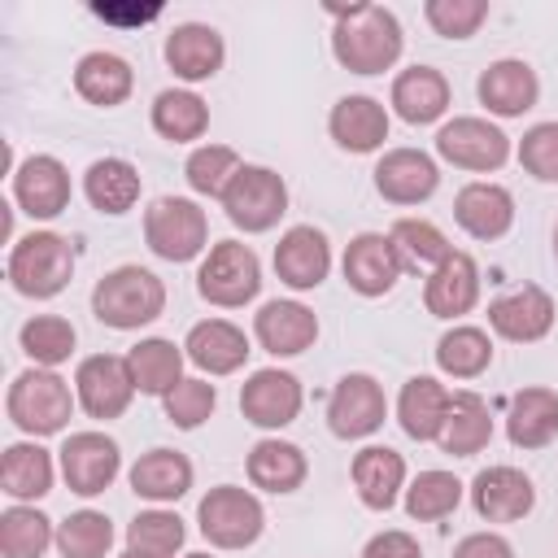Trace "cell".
<instances>
[{"label":"cell","instance_id":"6da1fadb","mask_svg":"<svg viewBox=\"0 0 558 558\" xmlns=\"http://www.w3.org/2000/svg\"><path fill=\"white\" fill-rule=\"evenodd\" d=\"M327 13L336 17L331 26V52L344 70L353 74H384L397 65L401 48H405V35H401V22L392 9L384 4H327Z\"/></svg>","mask_w":558,"mask_h":558},{"label":"cell","instance_id":"7a4b0ae2","mask_svg":"<svg viewBox=\"0 0 558 558\" xmlns=\"http://www.w3.org/2000/svg\"><path fill=\"white\" fill-rule=\"evenodd\" d=\"M92 310L113 331H135L166 310V283L144 266H118L92 288Z\"/></svg>","mask_w":558,"mask_h":558},{"label":"cell","instance_id":"3957f363","mask_svg":"<svg viewBox=\"0 0 558 558\" xmlns=\"http://www.w3.org/2000/svg\"><path fill=\"white\" fill-rule=\"evenodd\" d=\"M74 275V248L65 235L57 231H31L22 240H13L9 248V283L22 296L48 301L57 296Z\"/></svg>","mask_w":558,"mask_h":558},{"label":"cell","instance_id":"277c9868","mask_svg":"<svg viewBox=\"0 0 558 558\" xmlns=\"http://www.w3.org/2000/svg\"><path fill=\"white\" fill-rule=\"evenodd\" d=\"M9 418L13 427H22L26 436H52L70 423V410H74V397H70V384L48 371V366H31L22 371L13 384H9Z\"/></svg>","mask_w":558,"mask_h":558},{"label":"cell","instance_id":"5b68a950","mask_svg":"<svg viewBox=\"0 0 558 558\" xmlns=\"http://www.w3.org/2000/svg\"><path fill=\"white\" fill-rule=\"evenodd\" d=\"M196 523H201V536L218 549H248L262 527H266V510L262 501L248 493V488H235V484H218L201 497L196 506Z\"/></svg>","mask_w":558,"mask_h":558},{"label":"cell","instance_id":"8992f818","mask_svg":"<svg viewBox=\"0 0 558 558\" xmlns=\"http://www.w3.org/2000/svg\"><path fill=\"white\" fill-rule=\"evenodd\" d=\"M144 240L161 262H192L209 240V218L187 196H157L144 214Z\"/></svg>","mask_w":558,"mask_h":558},{"label":"cell","instance_id":"52a82bcc","mask_svg":"<svg viewBox=\"0 0 558 558\" xmlns=\"http://www.w3.org/2000/svg\"><path fill=\"white\" fill-rule=\"evenodd\" d=\"M196 288L209 305H222V310H240L257 296L262 288V262L248 244L240 240H218L209 248V257L201 262L196 270Z\"/></svg>","mask_w":558,"mask_h":558},{"label":"cell","instance_id":"ba28073f","mask_svg":"<svg viewBox=\"0 0 558 558\" xmlns=\"http://www.w3.org/2000/svg\"><path fill=\"white\" fill-rule=\"evenodd\" d=\"M218 201L240 231L257 235V231H270L288 214V183L270 166H240Z\"/></svg>","mask_w":558,"mask_h":558},{"label":"cell","instance_id":"9c48e42d","mask_svg":"<svg viewBox=\"0 0 558 558\" xmlns=\"http://www.w3.org/2000/svg\"><path fill=\"white\" fill-rule=\"evenodd\" d=\"M388 418V397L379 388L375 375H344L336 388H331V401H327V427L340 436V440H362L371 432H379Z\"/></svg>","mask_w":558,"mask_h":558},{"label":"cell","instance_id":"30bf717a","mask_svg":"<svg viewBox=\"0 0 558 558\" xmlns=\"http://www.w3.org/2000/svg\"><path fill=\"white\" fill-rule=\"evenodd\" d=\"M436 153L458 170H497L510 157V135L488 118H453L436 131Z\"/></svg>","mask_w":558,"mask_h":558},{"label":"cell","instance_id":"8fae6325","mask_svg":"<svg viewBox=\"0 0 558 558\" xmlns=\"http://www.w3.org/2000/svg\"><path fill=\"white\" fill-rule=\"evenodd\" d=\"M122 471V453L118 440H109L105 432H74L61 445V475L70 484V493L78 497H96L105 493Z\"/></svg>","mask_w":558,"mask_h":558},{"label":"cell","instance_id":"7c38bea8","mask_svg":"<svg viewBox=\"0 0 558 558\" xmlns=\"http://www.w3.org/2000/svg\"><path fill=\"white\" fill-rule=\"evenodd\" d=\"M74 392L92 418H118L135 397V379L126 371V357H118V353L83 357L74 371Z\"/></svg>","mask_w":558,"mask_h":558},{"label":"cell","instance_id":"4fadbf2b","mask_svg":"<svg viewBox=\"0 0 558 558\" xmlns=\"http://www.w3.org/2000/svg\"><path fill=\"white\" fill-rule=\"evenodd\" d=\"M488 327L510 344H532L554 327V296L541 283H523L497 301H488Z\"/></svg>","mask_w":558,"mask_h":558},{"label":"cell","instance_id":"5bb4252c","mask_svg":"<svg viewBox=\"0 0 558 558\" xmlns=\"http://www.w3.org/2000/svg\"><path fill=\"white\" fill-rule=\"evenodd\" d=\"M301 401H305L301 379L292 371H279V366L253 371L248 384L240 388V410L257 427H288L301 414Z\"/></svg>","mask_w":558,"mask_h":558},{"label":"cell","instance_id":"9a60e30c","mask_svg":"<svg viewBox=\"0 0 558 558\" xmlns=\"http://www.w3.org/2000/svg\"><path fill=\"white\" fill-rule=\"evenodd\" d=\"M401 253L392 244V235H379V231H362L349 240L344 248V283L362 296H384L392 292V283L401 279Z\"/></svg>","mask_w":558,"mask_h":558},{"label":"cell","instance_id":"2e32d148","mask_svg":"<svg viewBox=\"0 0 558 558\" xmlns=\"http://www.w3.org/2000/svg\"><path fill=\"white\" fill-rule=\"evenodd\" d=\"M327 270H331V244H327V235L318 227L301 222V227H288L279 235V244H275V275L288 288L310 292V288H318L327 279Z\"/></svg>","mask_w":558,"mask_h":558},{"label":"cell","instance_id":"e0dca14e","mask_svg":"<svg viewBox=\"0 0 558 558\" xmlns=\"http://www.w3.org/2000/svg\"><path fill=\"white\" fill-rule=\"evenodd\" d=\"M471 506L488 523H514L536 506V488L519 466H484L471 480Z\"/></svg>","mask_w":558,"mask_h":558},{"label":"cell","instance_id":"ac0fdd59","mask_svg":"<svg viewBox=\"0 0 558 558\" xmlns=\"http://www.w3.org/2000/svg\"><path fill=\"white\" fill-rule=\"evenodd\" d=\"M440 187V170L423 148H392L375 166V192L392 205H418Z\"/></svg>","mask_w":558,"mask_h":558},{"label":"cell","instance_id":"d6986e66","mask_svg":"<svg viewBox=\"0 0 558 558\" xmlns=\"http://www.w3.org/2000/svg\"><path fill=\"white\" fill-rule=\"evenodd\" d=\"M253 336L275 357H296L318 340V318L301 301H266L253 314Z\"/></svg>","mask_w":558,"mask_h":558},{"label":"cell","instance_id":"ffe728a7","mask_svg":"<svg viewBox=\"0 0 558 558\" xmlns=\"http://www.w3.org/2000/svg\"><path fill=\"white\" fill-rule=\"evenodd\" d=\"M475 92H480V105L488 113H497V118H523L536 105V96H541V78H536V70L527 61L501 57V61H493L480 74Z\"/></svg>","mask_w":558,"mask_h":558},{"label":"cell","instance_id":"44dd1931","mask_svg":"<svg viewBox=\"0 0 558 558\" xmlns=\"http://www.w3.org/2000/svg\"><path fill=\"white\" fill-rule=\"evenodd\" d=\"M13 201L31 214V218H57L70 205V170L48 157L35 153L13 170Z\"/></svg>","mask_w":558,"mask_h":558},{"label":"cell","instance_id":"7402d4cb","mask_svg":"<svg viewBox=\"0 0 558 558\" xmlns=\"http://www.w3.org/2000/svg\"><path fill=\"white\" fill-rule=\"evenodd\" d=\"M480 301V266L471 253H449L423 283V305L436 318H462Z\"/></svg>","mask_w":558,"mask_h":558},{"label":"cell","instance_id":"603a6c76","mask_svg":"<svg viewBox=\"0 0 558 558\" xmlns=\"http://www.w3.org/2000/svg\"><path fill=\"white\" fill-rule=\"evenodd\" d=\"M453 218L475 240H501L514 227V196L501 183L475 179L453 196Z\"/></svg>","mask_w":558,"mask_h":558},{"label":"cell","instance_id":"cb8c5ba5","mask_svg":"<svg viewBox=\"0 0 558 558\" xmlns=\"http://www.w3.org/2000/svg\"><path fill=\"white\" fill-rule=\"evenodd\" d=\"M222 57H227L222 35L214 26H205V22H183V26H174L166 35V65L187 83L214 78L222 70Z\"/></svg>","mask_w":558,"mask_h":558},{"label":"cell","instance_id":"d4e9b609","mask_svg":"<svg viewBox=\"0 0 558 558\" xmlns=\"http://www.w3.org/2000/svg\"><path fill=\"white\" fill-rule=\"evenodd\" d=\"M327 131L344 153H375L388 140V109L375 96H340L331 105Z\"/></svg>","mask_w":558,"mask_h":558},{"label":"cell","instance_id":"484cf974","mask_svg":"<svg viewBox=\"0 0 558 558\" xmlns=\"http://www.w3.org/2000/svg\"><path fill=\"white\" fill-rule=\"evenodd\" d=\"M392 109L410 126H427L449 109V78L436 65H410L392 78Z\"/></svg>","mask_w":558,"mask_h":558},{"label":"cell","instance_id":"4316f807","mask_svg":"<svg viewBox=\"0 0 558 558\" xmlns=\"http://www.w3.org/2000/svg\"><path fill=\"white\" fill-rule=\"evenodd\" d=\"M183 349H187V362H196L201 371H209V375H231V371H240L244 362H248V336L235 327V323H227V318H205V323H196L192 331H187V340H183Z\"/></svg>","mask_w":558,"mask_h":558},{"label":"cell","instance_id":"83f0119b","mask_svg":"<svg viewBox=\"0 0 558 558\" xmlns=\"http://www.w3.org/2000/svg\"><path fill=\"white\" fill-rule=\"evenodd\" d=\"M449 401H453V392H449L440 379H432V375L405 379V388H401V397H397L401 432H405L410 440H440Z\"/></svg>","mask_w":558,"mask_h":558},{"label":"cell","instance_id":"f1b7e54d","mask_svg":"<svg viewBox=\"0 0 558 558\" xmlns=\"http://www.w3.org/2000/svg\"><path fill=\"white\" fill-rule=\"evenodd\" d=\"M506 436L514 449H545L558 436V392L554 388H523L510 397Z\"/></svg>","mask_w":558,"mask_h":558},{"label":"cell","instance_id":"f546056e","mask_svg":"<svg viewBox=\"0 0 558 558\" xmlns=\"http://www.w3.org/2000/svg\"><path fill=\"white\" fill-rule=\"evenodd\" d=\"M353 488H357L362 506L388 510L397 501V493L405 488V458L388 445H366L362 453H353Z\"/></svg>","mask_w":558,"mask_h":558},{"label":"cell","instance_id":"4dcf8cb0","mask_svg":"<svg viewBox=\"0 0 558 558\" xmlns=\"http://www.w3.org/2000/svg\"><path fill=\"white\" fill-rule=\"evenodd\" d=\"M305 475H310V462H305L301 445H292V440L270 436L248 449V480L262 493H296L305 484Z\"/></svg>","mask_w":558,"mask_h":558},{"label":"cell","instance_id":"1f68e13d","mask_svg":"<svg viewBox=\"0 0 558 558\" xmlns=\"http://www.w3.org/2000/svg\"><path fill=\"white\" fill-rule=\"evenodd\" d=\"M192 488V462L179 449H148L131 466V493L144 501H179Z\"/></svg>","mask_w":558,"mask_h":558},{"label":"cell","instance_id":"d6a6232c","mask_svg":"<svg viewBox=\"0 0 558 558\" xmlns=\"http://www.w3.org/2000/svg\"><path fill=\"white\" fill-rule=\"evenodd\" d=\"M131 87H135V70L118 52L100 48V52L78 57V65H74V92L83 100H92V105L113 109V105H122L131 96Z\"/></svg>","mask_w":558,"mask_h":558},{"label":"cell","instance_id":"836d02e7","mask_svg":"<svg viewBox=\"0 0 558 558\" xmlns=\"http://www.w3.org/2000/svg\"><path fill=\"white\" fill-rule=\"evenodd\" d=\"M183 349L174 340H161V336H148L140 340L131 353H126V371L135 379V392L144 397H166L179 379H183Z\"/></svg>","mask_w":558,"mask_h":558},{"label":"cell","instance_id":"e575fe53","mask_svg":"<svg viewBox=\"0 0 558 558\" xmlns=\"http://www.w3.org/2000/svg\"><path fill=\"white\" fill-rule=\"evenodd\" d=\"M493 440V418H488V401L475 392H453L445 427H440V449L453 458H471Z\"/></svg>","mask_w":558,"mask_h":558},{"label":"cell","instance_id":"d590c367","mask_svg":"<svg viewBox=\"0 0 558 558\" xmlns=\"http://www.w3.org/2000/svg\"><path fill=\"white\" fill-rule=\"evenodd\" d=\"M0 484L13 501H39L44 493H52V453L39 449L35 440H17L4 449L0 458Z\"/></svg>","mask_w":558,"mask_h":558},{"label":"cell","instance_id":"8d00e7d4","mask_svg":"<svg viewBox=\"0 0 558 558\" xmlns=\"http://www.w3.org/2000/svg\"><path fill=\"white\" fill-rule=\"evenodd\" d=\"M83 192H87L92 209L118 218V214H126L140 201V170L131 161H122V157H100V161L87 166Z\"/></svg>","mask_w":558,"mask_h":558},{"label":"cell","instance_id":"74e56055","mask_svg":"<svg viewBox=\"0 0 558 558\" xmlns=\"http://www.w3.org/2000/svg\"><path fill=\"white\" fill-rule=\"evenodd\" d=\"M209 126V105L187 92V87H166L157 100H153V131L166 135L170 144H192L201 140Z\"/></svg>","mask_w":558,"mask_h":558},{"label":"cell","instance_id":"f35d334b","mask_svg":"<svg viewBox=\"0 0 558 558\" xmlns=\"http://www.w3.org/2000/svg\"><path fill=\"white\" fill-rule=\"evenodd\" d=\"M57 541L52 519L39 514L35 506H9L0 514V554L4 558H44V549Z\"/></svg>","mask_w":558,"mask_h":558},{"label":"cell","instance_id":"ab89813d","mask_svg":"<svg viewBox=\"0 0 558 558\" xmlns=\"http://www.w3.org/2000/svg\"><path fill=\"white\" fill-rule=\"evenodd\" d=\"M493 362V340L480 327H449L436 344V366L453 379H475Z\"/></svg>","mask_w":558,"mask_h":558},{"label":"cell","instance_id":"60d3db41","mask_svg":"<svg viewBox=\"0 0 558 558\" xmlns=\"http://www.w3.org/2000/svg\"><path fill=\"white\" fill-rule=\"evenodd\" d=\"M388 235H392V244H397L405 270H423V266L436 270V266L453 253V244L445 240V231H440L436 222H427V218H397Z\"/></svg>","mask_w":558,"mask_h":558},{"label":"cell","instance_id":"b9f144b4","mask_svg":"<svg viewBox=\"0 0 558 558\" xmlns=\"http://www.w3.org/2000/svg\"><path fill=\"white\" fill-rule=\"evenodd\" d=\"M17 340H22V353L35 362V366H61L70 353H74V327H70V318H61V314H35L31 323H22V331H17Z\"/></svg>","mask_w":558,"mask_h":558},{"label":"cell","instance_id":"7bdbcfd3","mask_svg":"<svg viewBox=\"0 0 558 558\" xmlns=\"http://www.w3.org/2000/svg\"><path fill=\"white\" fill-rule=\"evenodd\" d=\"M458 501H462V484H458L453 471H418L414 484L405 488V514L418 519V523L453 514Z\"/></svg>","mask_w":558,"mask_h":558},{"label":"cell","instance_id":"ee69618b","mask_svg":"<svg viewBox=\"0 0 558 558\" xmlns=\"http://www.w3.org/2000/svg\"><path fill=\"white\" fill-rule=\"evenodd\" d=\"M183 536H187V527L174 510H140L126 523V549L148 554V558H174Z\"/></svg>","mask_w":558,"mask_h":558},{"label":"cell","instance_id":"f6af8a7d","mask_svg":"<svg viewBox=\"0 0 558 558\" xmlns=\"http://www.w3.org/2000/svg\"><path fill=\"white\" fill-rule=\"evenodd\" d=\"M240 166L244 161H240V153L231 144H201V148H192L183 174H187V187L196 196H222Z\"/></svg>","mask_w":558,"mask_h":558},{"label":"cell","instance_id":"bcb514c9","mask_svg":"<svg viewBox=\"0 0 558 558\" xmlns=\"http://www.w3.org/2000/svg\"><path fill=\"white\" fill-rule=\"evenodd\" d=\"M113 545V523L100 510H74L57 527V549L61 558H105Z\"/></svg>","mask_w":558,"mask_h":558},{"label":"cell","instance_id":"7dc6e473","mask_svg":"<svg viewBox=\"0 0 558 558\" xmlns=\"http://www.w3.org/2000/svg\"><path fill=\"white\" fill-rule=\"evenodd\" d=\"M423 17L445 39H471L488 17V0H427Z\"/></svg>","mask_w":558,"mask_h":558},{"label":"cell","instance_id":"c3c4849f","mask_svg":"<svg viewBox=\"0 0 558 558\" xmlns=\"http://www.w3.org/2000/svg\"><path fill=\"white\" fill-rule=\"evenodd\" d=\"M161 405H166V418H170L174 427L192 432V427H201V423L214 414L218 392H214V384H205V379H179V384L161 397Z\"/></svg>","mask_w":558,"mask_h":558},{"label":"cell","instance_id":"681fc988","mask_svg":"<svg viewBox=\"0 0 558 558\" xmlns=\"http://www.w3.org/2000/svg\"><path fill=\"white\" fill-rule=\"evenodd\" d=\"M519 166L541 183H558V122H536L532 131H523Z\"/></svg>","mask_w":558,"mask_h":558},{"label":"cell","instance_id":"f907efd6","mask_svg":"<svg viewBox=\"0 0 558 558\" xmlns=\"http://www.w3.org/2000/svg\"><path fill=\"white\" fill-rule=\"evenodd\" d=\"M362 558H423V549H418V541H414L410 532L388 527V532H375V536L366 541Z\"/></svg>","mask_w":558,"mask_h":558},{"label":"cell","instance_id":"816d5d0a","mask_svg":"<svg viewBox=\"0 0 558 558\" xmlns=\"http://www.w3.org/2000/svg\"><path fill=\"white\" fill-rule=\"evenodd\" d=\"M453 558H514V545L501 532H471L453 545Z\"/></svg>","mask_w":558,"mask_h":558},{"label":"cell","instance_id":"f5cc1de1","mask_svg":"<svg viewBox=\"0 0 558 558\" xmlns=\"http://www.w3.org/2000/svg\"><path fill=\"white\" fill-rule=\"evenodd\" d=\"M96 13L105 22H148V17H157V4L153 9H109V4H96Z\"/></svg>","mask_w":558,"mask_h":558},{"label":"cell","instance_id":"db71d44e","mask_svg":"<svg viewBox=\"0 0 558 558\" xmlns=\"http://www.w3.org/2000/svg\"><path fill=\"white\" fill-rule=\"evenodd\" d=\"M122 558H148V554H135V549H126V554H122Z\"/></svg>","mask_w":558,"mask_h":558},{"label":"cell","instance_id":"11a10c76","mask_svg":"<svg viewBox=\"0 0 558 558\" xmlns=\"http://www.w3.org/2000/svg\"><path fill=\"white\" fill-rule=\"evenodd\" d=\"M554 257H558V227H554Z\"/></svg>","mask_w":558,"mask_h":558},{"label":"cell","instance_id":"9f6ffc18","mask_svg":"<svg viewBox=\"0 0 558 558\" xmlns=\"http://www.w3.org/2000/svg\"><path fill=\"white\" fill-rule=\"evenodd\" d=\"M187 558H209V554H187Z\"/></svg>","mask_w":558,"mask_h":558}]
</instances>
